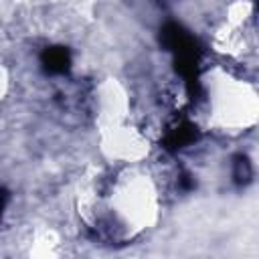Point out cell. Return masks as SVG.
<instances>
[{
  "mask_svg": "<svg viewBox=\"0 0 259 259\" xmlns=\"http://www.w3.org/2000/svg\"><path fill=\"white\" fill-rule=\"evenodd\" d=\"M160 42L166 51L172 53V57H200V45L198 40L178 22H168L160 30Z\"/></svg>",
  "mask_w": 259,
  "mask_h": 259,
  "instance_id": "cell-1",
  "label": "cell"
},
{
  "mask_svg": "<svg viewBox=\"0 0 259 259\" xmlns=\"http://www.w3.org/2000/svg\"><path fill=\"white\" fill-rule=\"evenodd\" d=\"M40 65L49 75H65L71 69V53L65 47H47L40 55Z\"/></svg>",
  "mask_w": 259,
  "mask_h": 259,
  "instance_id": "cell-2",
  "label": "cell"
},
{
  "mask_svg": "<svg viewBox=\"0 0 259 259\" xmlns=\"http://www.w3.org/2000/svg\"><path fill=\"white\" fill-rule=\"evenodd\" d=\"M196 138H198L196 125H192L190 121H180L178 125H174V127L168 130V134L164 138V148L176 152V150H182V148L194 144Z\"/></svg>",
  "mask_w": 259,
  "mask_h": 259,
  "instance_id": "cell-3",
  "label": "cell"
},
{
  "mask_svg": "<svg viewBox=\"0 0 259 259\" xmlns=\"http://www.w3.org/2000/svg\"><path fill=\"white\" fill-rule=\"evenodd\" d=\"M233 176H235V180H237L239 184H245V182H249V180H251L253 170H251V164H249V160H247L245 156H239V158L235 160Z\"/></svg>",
  "mask_w": 259,
  "mask_h": 259,
  "instance_id": "cell-4",
  "label": "cell"
},
{
  "mask_svg": "<svg viewBox=\"0 0 259 259\" xmlns=\"http://www.w3.org/2000/svg\"><path fill=\"white\" fill-rule=\"evenodd\" d=\"M6 202H8V190L6 188H0V217H2V210H4Z\"/></svg>",
  "mask_w": 259,
  "mask_h": 259,
  "instance_id": "cell-5",
  "label": "cell"
}]
</instances>
